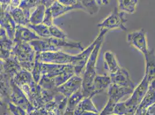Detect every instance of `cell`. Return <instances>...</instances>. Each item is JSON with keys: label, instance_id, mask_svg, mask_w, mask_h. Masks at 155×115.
I'll return each instance as SVG.
<instances>
[{"label": "cell", "instance_id": "6", "mask_svg": "<svg viewBox=\"0 0 155 115\" xmlns=\"http://www.w3.org/2000/svg\"><path fill=\"white\" fill-rule=\"evenodd\" d=\"M135 88L131 87H124L110 83L108 88V95L109 100L103 110L98 115H110L113 114V110L116 104L124 96L131 94Z\"/></svg>", "mask_w": 155, "mask_h": 115}, {"label": "cell", "instance_id": "11", "mask_svg": "<svg viewBox=\"0 0 155 115\" xmlns=\"http://www.w3.org/2000/svg\"><path fill=\"white\" fill-rule=\"evenodd\" d=\"M82 83V77L75 74L64 84L58 87L56 90L58 93L68 98L72 95L81 89Z\"/></svg>", "mask_w": 155, "mask_h": 115}, {"label": "cell", "instance_id": "29", "mask_svg": "<svg viewBox=\"0 0 155 115\" xmlns=\"http://www.w3.org/2000/svg\"><path fill=\"white\" fill-rule=\"evenodd\" d=\"M81 2L84 7V11L91 15L94 14L98 12L100 6L97 4L96 1H81Z\"/></svg>", "mask_w": 155, "mask_h": 115}, {"label": "cell", "instance_id": "2", "mask_svg": "<svg viewBox=\"0 0 155 115\" xmlns=\"http://www.w3.org/2000/svg\"><path fill=\"white\" fill-rule=\"evenodd\" d=\"M155 79V58H149L146 60V72L141 82L133 90L129 98L123 102L126 115H134L136 110L148 90L151 82Z\"/></svg>", "mask_w": 155, "mask_h": 115}, {"label": "cell", "instance_id": "25", "mask_svg": "<svg viewBox=\"0 0 155 115\" xmlns=\"http://www.w3.org/2000/svg\"><path fill=\"white\" fill-rule=\"evenodd\" d=\"M138 2L137 0H120L118 1L117 10L125 14H133L136 12Z\"/></svg>", "mask_w": 155, "mask_h": 115}, {"label": "cell", "instance_id": "18", "mask_svg": "<svg viewBox=\"0 0 155 115\" xmlns=\"http://www.w3.org/2000/svg\"><path fill=\"white\" fill-rule=\"evenodd\" d=\"M7 11L10 14L17 26H26L30 23L29 20L26 17L23 10L19 7L12 5L11 2H10Z\"/></svg>", "mask_w": 155, "mask_h": 115}, {"label": "cell", "instance_id": "1", "mask_svg": "<svg viewBox=\"0 0 155 115\" xmlns=\"http://www.w3.org/2000/svg\"><path fill=\"white\" fill-rule=\"evenodd\" d=\"M103 30H101L99 35L87 48L77 55H71L62 51L58 52H45L36 53L39 61L44 64H72L74 67L75 74L82 76L84 67L90 57L91 53L101 38Z\"/></svg>", "mask_w": 155, "mask_h": 115}, {"label": "cell", "instance_id": "30", "mask_svg": "<svg viewBox=\"0 0 155 115\" xmlns=\"http://www.w3.org/2000/svg\"><path fill=\"white\" fill-rule=\"evenodd\" d=\"M41 65H42V62H41L37 57H35V63H34V66L32 69V70L31 73L32 74L33 79L35 83H38L39 79L41 77Z\"/></svg>", "mask_w": 155, "mask_h": 115}, {"label": "cell", "instance_id": "7", "mask_svg": "<svg viewBox=\"0 0 155 115\" xmlns=\"http://www.w3.org/2000/svg\"><path fill=\"white\" fill-rule=\"evenodd\" d=\"M127 20L125 17V13L120 12L115 7L114 11L109 14L103 21L98 24V26L101 30H111L120 29L126 31L127 28L125 26V23Z\"/></svg>", "mask_w": 155, "mask_h": 115}, {"label": "cell", "instance_id": "27", "mask_svg": "<svg viewBox=\"0 0 155 115\" xmlns=\"http://www.w3.org/2000/svg\"><path fill=\"white\" fill-rule=\"evenodd\" d=\"M41 3V1H20L19 6L26 15V17L30 19L31 11L34 9Z\"/></svg>", "mask_w": 155, "mask_h": 115}, {"label": "cell", "instance_id": "14", "mask_svg": "<svg viewBox=\"0 0 155 115\" xmlns=\"http://www.w3.org/2000/svg\"><path fill=\"white\" fill-rule=\"evenodd\" d=\"M99 112L92 102L91 98L87 97L78 104L74 115H98Z\"/></svg>", "mask_w": 155, "mask_h": 115}, {"label": "cell", "instance_id": "23", "mask_svg": "<svg viewBox=\"0 0 155 115\" xmlns=\"http://www.w3.org/2000/svg\"><path fill=\"white\" fill-rule=\"evenodd\" d=\"M46 9L44 5V1H41V3L31 13L29 21L33 25H38L42 23Z\"/></svg>", "mask_w": 155, "mask_h": 115}, {"label": "cell", "instance_id": "10", "mask_svg": "<svg viewBox=\"0 0 155 115\" xmlns=\"http://www.w3.org/2000/svg\"><path fill=\"white\" fill-rule=\"evenodd\" d=\"M72 64H58L42 63L41 75V77L52 78L57 77L67 71L74 69Z\"/></svg>", "mask_w": 155, "mask_h": 115}, {"label": "cell", "instance_id": "4", "mask_svg": "<svg viewBox=\"0 0 155 115\" xmlns=\"http://www.w3.org/2000/svg\"><path fill=\"white\" fill-rule=\"evenodd\" d=\"M33 49L36 53L45 52H58L61 51V47H70L77 48L81 51L84 50V48L81 42L68 41L67 39H59L50 37L48 38L40 39L30 42Z\"/></svg>", "mask_w": 155, "mask_h": 115}, {"label": "cell", "instance_id": "16", "mask_svg": "<svg viewBox=\"0 0 155 115\" xmlns=\"http://www.w3.org/2000/svg\"><path fill=\"white\" fill-rule=\"evenodd\" d=\"M12 79L3 73L0 74V96L4 105L9 102V97L12 91Z\"/></svg>", "mask_w": 155, "mask_h": 115}, {"label": "cell", "instance_id": "15", "mask_svg": "<svg viewBox=\"0 0 155 115\" xmlns=\"http://www.w3.org/2000/svg\"><path fill=\"white\" fill-rule=\"evenodd\" d=\"M16 24L8 12L3 11L0 15V26L5 31L7 36L13 40Z\"/></svg>", "mask_w": 155, "mask_h": 115}, {"label": "cell", "instance_id": "32", "mask_svg": "<svg viewBox=\"0 0 155 115\" xmlns=\"http://www.w3.org/2000/svg\"><path fill=\"white\" fill-rule=\"evenodd\" d=\"M8 108L13 115H27L26 111L20 107L14 105L12 103L9 102L7 104Z\"/></svg>", "mask_w": 155, "mask_h": 115}, {"label": "cell", "instance_id": "12", "mask_svg": "<svg viewBox=\"0 0 155 115\" xmlns=\"http://www.w3.org/2000/svg\"><path fill=\"white\" fill-rule=\"evenodd\" d=\"M109 76L112 84L124 87L136 88L135 84L131 79L129 71L124 68L121 67L116 73Z\"/></svg>", "mask_w": 155, "mask_h": 115}, {"label": "cell", "instance_id": "40", "mask_svg": "<svg viewBox=\"0 0 155 115\" xmlns=\"http://www.w3.org/2000/svg\"><path fill=\"white\" fill-rule=\"evenodd\" d=\"M115 115V114H112V115Z\"/></svg>", "mask_w": 155, "mask_h": 115}, {"label": "cell", "instance_id": "24", "mask_svg": "<svg viewBox=\"0 0 155 115\" xmlns=\"http://www.w3.org/2000/svg\"><path fill=\"white\" fill-rule=\"evenodd\" d=\"M12 81L19 88L30 85L34 82L31 72L23 69L13 77Z\"/></svg>", "mask_w": 155, "mask_h": 115}, {"label": "cell", "instance_id": "36", "mask_svg": "<svg viewBox=\"0 0 155 115\" xmlns=\"http://www.w3.org/2000/svg\"><path fill=\"white\" fill-rule=\"evenodd\" d=\"M4 73V60L0 59V74Z\"/></svg>", "mask_w": 155, "mask_h": 115}, {"label": "cell", "instance_id": "9", "mask_svg": "<svg viewBox=\"0 0 155 115\" xmlns=\"http://www.w3.org/2000/svg\"><path fill=\"white\" fill-rule=\"evenodd\" d=\"M127 42L137 50L140 51L145 57L150 52L148 47L146 32L143 29L128 33Z\"/></svg>", "mask_w": 155, "mask_h": 115}, {"label": "cell", "instance_id": "33", "mask_svg": "<svg viewBox=\"0 0 155 115\" xmlns=\"http://www.w3.org/2000/svg\"><path fill=\"white\" fill-rule=\"evenodd\" d=\"M53 19L52 17V13L50 11L49 8H46L45 12L44 18L43 20V21H42V24H44L45 26H47L48 27H49L53 24Z\"/></svg>", "mask_w": 155, "mask_h": 115}, {"label": "cell", "instance_id": "26", "mask_svg": "<svg viewBox=\"0 0 155 115\" xmlns=\"http://www.w3.org/2000/svg\"><path fill=\"white\" fill-rule=\"evenodd\" d=\"M26 26L35 32L40 38H48L51 37L49 28L42 23L38 25H33L29 23Z\"/></svg>", "mask_w": 155, "mask_h": 115}, {"label": "cell", "instance_id": "3", "mask_svg": "<svg viewBox=\"0 0 155 115\" xmlns=\"http://www.w3.org/2000/svg\"><path fill=\"white\" fill-rule=\"evenodd\" d=\"M103 34L96 45L94 48L91 53L90 57L89 58L86 66L84 67V71L82 75V83L81 91L84 98L91 97V89L94 80L97 76L96 71V64L97 58L100 50L102 43L103 42L104 38L106 33L108 31L107 30H103Z\"/></svg>", "mask_w": 155, "mask_h": 115}, {"label": "cell", "instance_id": "28", "mask_svg": "<svg viewBox=\"0 0 155 115\" xmlns=\"http://www.w3.org/2000/svg\"><path fill=\"white\" fill-rule=\"evenodd\" d=\"M15 45L13 40L9 38L7 35H4L0 38V48L8 53L11 54Z\"/></svg>", "mask_w": 155, "mask_h": 115}, {"label": "cell", "instance_id": "39", "mask_svg": "<svg viewBox=\"0 0 155 115\" xmlns=\"http://www.w3.org/2000/svg\"><path fill=\"white\" fill-rule=\"evenodd\" d=\"M4 105V103H3V101H2V99H1V96H0V106H3Z\"/></svg>", "mask_w": 155, "mask_h": 115}, {"label": "cell", "instance_id": "13", "mask_svg": "<svg viewBox=\"0 0 155 115\" xmlns=\"http://www.w3.org/2000/svg\"><path fill=\"white\" fill-rule=\"evenodd\" d=\"M37 34L27 28L24 26H16L13 42H25L30 43L33 40L40 39Z\"/></svg>", "mask_w": 155, "mask_h": 115}, {"label": "cell", "instance_id": "35", "mask_svg": "<svg viewBox=\"0 0 155 115\" xmlns=\"http://www.w3.org/2000/svg\"><path fill=\"white\" fill-rule=\"evenodd\" d=\"M97 2V4L100 7V6H102V5H107V4H110V1H105V0H102V1H96Z\"/></svg>", "mask_w": 155, "mask_h": 115}, {"label": "cell", "instance_id": "21", "mask_svg": "<svg viewBox=\"0 0 155 115\" xmlns=\"http://www.w3.org/2000/svg\"><path fill=\"white\" fill-rule=\"evenodd\" d=\"M155 104V79L150 83L148 90L138 105L136 112H141Z\"/></svg>", "mask_w": 155, "mask_h": 115}, {"label": "cell", "instance_id": "31", "mask_svg": "<svg viewBox=\"0 0 155 115\" xmlns=\"http://www.w3.org/2000/svg\"><path fill=\"white\" fill-rule=\"evenodd\" d=\"M48 28L51 37L63 40L67 39V35L60 28H59L58 26L53 24Z\"/></svg>", "mask_w": 155, "mask_h": 115}, {"label": "cell", "instance_id": "22", "mask_svg": "<svg viewBox=\"0 0 155 115\" xmlns=\"http://www.w3.org/2000/svg\"><path fill=\"white\" fill-rule=\"evenodd\" d=\"M104 68L110 74L116 73L121 67L115 55L110 51H106L104 52Z\"/></svg>", "mask_w": 155, "mask_h": 115}, {"label": "cell", "instance_id": "17", "mask_svg": "<svg viewBox=\"0 0 155 115\" xmlns=\"http://www.w3.org/2000/svg\"><path fill=\"white\" fill-rule=\"evenodd\" d=\"M50 11L52 13V17L53 19L62 16L68 11L73 9H79L84 10V7L81 4V1H79L77 5L72 7H67L61 4L58 1H54L52 5L49 7Z\"/></svg>", "mask_w": 155, "mask_h": 115}, {"label": "cell", "instance_id": "5", "mask_svg": "<svg viewBox=\"0 0 155 115\" xmlns=\"http://www.w3.org/2000/svg\"><path fill=\"white\" fill-rule=\"evenodd\" d=\"M11 55L17 59L22 69L29 72L32 71L35 63L36 52L29 43H15Z\"/></svg>", "mask_w": 155, "mask_h": 115}, {"label": "cell", "instance_id": "8", "mask_svg": "<svg viewBox=\"0 0 155 115\" xmlns=\"http://www.w3.org/2000/svg\"><path fill=\"white\" fill-rule=\"evenodd\" d=\"M9 102L23 109L29 115L35 108L29 101L24 92L12 80V91L9 97Z\"/></svg>", "mask_w": 155, "mask_h": 115}, {"label": "cell", "instance_id": "34", "mask_svg": "<svg viewBox=\"0 0 155 115\" xmlns=\"http://www.w3.org/2000/svg\"><path fill=\"white\" fill-rule=\"evenodd\" d=\"M11 54L3 51L0 48V59L5 60V59H7L9 57L11 56Z\"/></svg>", "mask_w": 155, "mask_h": 115}, {"label": "cell", "instance_id": "19", "mask_svg": "<svg viewBox=\"0 0 155 115\" xmlns=\"http://www.w3.org/2000/svg\"><path fill=\"white\" fill-rule=\"evenodd\" d=\"M111 80L110 76L97 75L93 83L91 98L108 89Z\"/></svg>", "mask_w": 155, "mask_h": 115}, {"label": "cell", "instance_id": "20", "mask_svg": "<svg viewBox=\"0 0 155 115\" xmlns=\"http://www.w3.org/2000/svg\"><path fill=\"white\" fill-rule=\"evenodd\" d=\"M21 69L19 63L13 55H11L9 57L4 60V73L12 79Z\"/></svg>", "mask_w": 155, "mask_h": 115}, {"label": "cell", "instance_id": "37", "mask_svg": "<svg viewBox=\"0 0 155 115\" xmlns=\"http://www.w3.org/2000/svg\"><path fill=\"white\" fill-rule=\"evenodd\" d=\"M6 34V33L5 32V31L0 26V38L2 36H4V35H5Z\"/></svg>", "mask_w": 155, "mask_h": 115}, {"label": "cell", "instance_id": "38", "mask_svg": "<svg viewBox=\"0 0 155 115\" xmlns=\"http://www.w3.org/2000/svg\"><path fill=\"white\" fill-rule=\"evenodd\" d=\"M3 11H4L3 10V9H2V6H1V3H0V15L1 14V13L3 12Z\"/></svg>", "mask_w": 155, "mask_h": 115}]
</instances>
